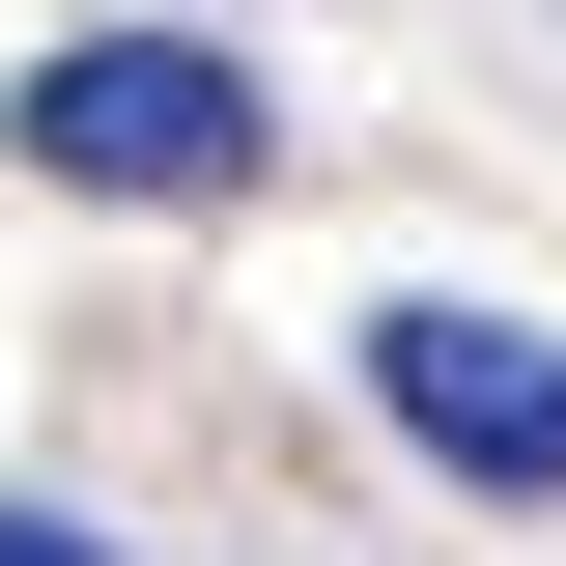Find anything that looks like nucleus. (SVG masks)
<instances>
[{
	"label": "nucleus",
	"instance_id": "nucleus-1",
	"mask_svg": "<svg viewBox=\"0 0 566 566\" xmlns=\"http://www.w3.org/2000/svg\"><path fill=\"white\" fill-rule=\"evenodd\" d=\"M0 142L57 170V199H142V227H199L283 170V85L227 57V29H57V57L0 85Z\"/></svg>",
	"mask_w": 566,
	"mask_h": 566
},
{
	"label": "nucleus",
	"instance_id": "nucleus-2",
	"mask_svg": "<svg viewBox=\"0 0 566 566\" xmlns=\"http://www.w3.org/2000/svg\"><path fill=\"white\" fill-rule=\"evenodd\" d=\"M368 424H397L424 482H482V510H566V340L482 312V283H397L368 312Z\"/></svg>",
	"mask_w": 566,
	"mask_h": 566
},
{
	"label": "nucleus",
	"instance_id": "nucleus-3",
	"mask_svg": "<svg viewBox=\"0 0 566 566\" xmlns=\"http://www.w3.org/2000/svg\"><path fill=\"white\" fill-rule=\"evenodd\" d=\"M0 566H114V538H85V510H0Z\"/></svg>",
	"mask_w": 566,
	"mask_h": 566
}]
</instances>
